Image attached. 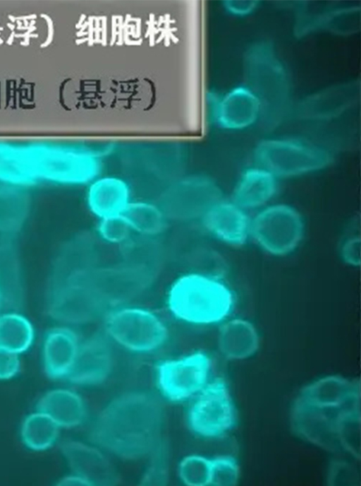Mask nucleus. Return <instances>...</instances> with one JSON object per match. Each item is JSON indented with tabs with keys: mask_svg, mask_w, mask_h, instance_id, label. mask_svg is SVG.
Listing matches in <instances>:
<instances>
[{
	"mask_svg": "<svg viewBox=\"0 0 361 486\" xmlns=\"http://www.w3.org/2000/svg\"><path fill=\"white\" fill-rule=\"evenodd\" d=\"M98 157L82 148L49 141H0V183L32 191L87 186L99 176Z\"/></svg>",
	"mask_w": 361,
	"mask_h": 486,
	"instance_id": "f257e3e1",
	"label": "nucleus"
},
{
	"mask_svg": "<svg viewBox=\"0 0 361 486\" xmlns=\"http://www.w3.org/2000/svg\"><path fill=\"white\" fill-rule=\"evenodd\" d=\"M164 413L163 402L154 393H123L111 400L94 420L92 443L126 460L148 457L163 440Z\"/></svg>",
	"mask_w": 361,
	"mask_h": 486,
	"instance_id": "f03ea898",
	"label": "nucleus"
},
{
	"mask_svg": "<svg viewBox=\"0 0 361 486\" xmlns=\"http://www.w3.org/2000/svg\"><path fill=\"white\" fill-rule=\"evenodd\" d=\"M166 303L171 314L179 321L208 326L226 320L234 307L235 298L219 275L194 271L173 281Z\"/></svg>",
	"mask_w": 361,
	"mask_h": 486,
	"instance_id": "7ed1b4c3",
	"label": "nucleus"
},
{
	"mask_svg": "<svg viewBox=\"0 0 361 486\" xmlns=\"http://www.w3.org/2000/svg\"><path fill=\"white\" fill-rule=\"evenodd\" d=\"M245 84L257 99L260 119L271 125L281 121L292 105V86L288 70L274 46L259 41L250 46L243 60Z\"/></svg>",
	"mask_w": 361,
	"mask_h": 486,
	"instance_id": "20e7f679",
	"label": "nucleus"
},
{
	"mask_svg": "<svg viewBox=\"0 0 361 486\" xmlns=\"http://www.w3.org/2000/svg\"><path fill=\"white\" fill-rule=\"evenodd\" d=\"M256 165L279 178L294 177L329 167L334 155L326 148L295 138H271L260 141L254 150Z\"/></svg>",
	"mask_w": 361,
	"mask_h": 486,
	"instance_id": "39448f33",
	"label": "nucleus"
},
{
	"mask_svg": "<svg viewBox=\"0 0 361 486\" xmlns=\"http://www.w3.org/2000/svg\"><path fill=\"white\" fill-rule=\"evenodd\" d=\"M105 333L111 340L137 353L155 351L168 338L167 327L156 314L123 305L106 314Z\"/></svg>",
	"mask_w": 361,
	"mask_h": 486,
	"instance_id": "423d86ee",
	"label": "nucleus"
},
{
	"mask_svg": "<svg viewBox=\"0 0 361 486\" xmlns=\"http://www.w3.org/2000/svg\"><path fill=\"white\" fill-rule=\"evenodd\" d=\"M156 277L140 268L121 262L111 266H95L63 280L49 283L59 285L82 283L89 286L109 306H123L145 291Z\"/></svg>",
	"mask_w": 361,
	"mask_h": 486,
	"instance_id": "0eeeda50",
	"label": "nucleus"
},
{
	"mask_svg": "<svg viewBox=\"0 0 361 486\" xmlns=\"http://www.w3.org/2000/svg\"><path fill=\"white\" fill-rule=\"evenodd\" d=\"M237 410L226 382L216 378L192 398L187 421L190 429L205 439L220 438L234 429Z\"/></svg>",
	"mask_w": 361,
	"mask_h": 486,
	"instance_id": "6e6552de",
	"label": "nucleus"
},
{
	"mask_svg": "<svg viewBox=\"0 0 361 486\" xmlns=\"http://www.w3.org/2000/svg\"><path fill=\"white\" fill-rule=\"evenodd\" d=\"M304 221L293 207L282 203L263 207L251 220L250 237L269 254L294 251L304 235Z\"/></svg>",
	"mask_w": 361,
	"mask_h": 486,
	"instance_id": "1a4fd4ad",
	"label": "nucleus"
},
{
	"mask_svg": "<svg viewBox=\"0 0 361 486\" xmlns=\"http://www.w3.org/2000/svg\"><path fill=\"white\" fill-rule=\"evenodd\" d=\"M223 198L219 186L212 179L192 175L173 179L157 203L168 220L188 221L201 220Z\"/></svg>",
	"mask_w": 361,
	"mask_h": 486,
	"instance_id": "9d476101",
	"label": "nucleus"
},
{
	"mask_svg": "<svg viewBox=\"0 0 361 486\" xmlns=\"http://www.w3.org/2000/svg\"><path fill=\"white\" fill-rule=\"evenodd\" d=\"M211 369V358L202 351L163 360L155 370L158 389L170 401L192 398L209 381Z\"/></svg>",
	"mask_w": 361,
	"mask_h": 486,
	"instance_id": "9b49d317",
	"label": "nucleus"
},
{
	"mask_svg": "<svg viewBox=\"0 0 361 486\" xmlns=\"http://www.w3.org/2000/svg\"><path fill=\"white\" fill-rule=\"evenodd\" d=\"M109 306L89 286L71 283L48 286L47 309L54 320L65 324L80 325L106 316Z\"/></svg>",
	"mask_w": 361,
	"mask_h": 486,
	"instance_id": "f8f14e48",
	"label": "nucleus"
},
{
	"mask_svg": "<svg viewBox=\"0 0 361 486\" xmlns=\"http://www.w3.org/2000/svg\"><path fill=\"white\" fill-rule=\"evenodd\" d=\"M339 411L316 407L298 397L290 414L292 428L300 438L314 446L332 453L341 452L336 422Z\"/></svg>",
	"mask_w": 361,
	"mask_h": 486,
	"instance_id": "ddd939ff",
	"label": "nucleus"
},
{
	"mask_svg": "<svg viewBox=\"0 0 361 486\" xmlns=\"http://www.w3.org/2000/svg\"><path fill=\"white\" fill-rule=\"evenodd\" d=\"M110 340L106 333H97L80 343L75 361L66 378L79 386L103 383L113 368Z\"/></svg>",
	"mask_w": 361,
	"mask_h": 486,
	"instance_id": "4468645a",
	"label": "nucleus"
},
{
	"mask_svg": "<svg viewBox=\"0 0 361 486\" xmlns=\"http://www.w3.org/2000/svg\"><path fill=\"white\" fill-rule=\"evenodd\" d=\"M61 453L72 473L79 475L90 485H114L119 475L104 451L92 444L68 440L61 446Z\"/></svg>",
	"mask_w": 361,
	"mask_h": 486,
	"instance_id": "2eb2a0df",
	"label": "nucleus"
},
{
	"mask_svg": "<svg viewBox=\"0 0 361 486\" xmlns=\"http://www.w3.org/2000/svg\"><path fill=\"white\" fill-rule=\"evenodd\" d=\"M212 107L214 122L224 129L242 130L260 120L259 103L245 84L214 95Z\"/></svg>",
	"mask_w": 361,
	"mask_h": 486,
	"instance_id": "dca6fc26",
	"label": "nucleus"
},
{
	"mask_svg": "<svg viewBox=\"0 0 361 486\" xmlns=\"http://www.w3.org/2000/svg\"><path fill=\"white\" fill-rule=\"evenodd\" d=\"M251 220L247 211L231 200L223 198L200 220L203 228L215 239L240 247L250 238Z\"/></svg>",
	"mask_w": 361,
	"mask_h": 486,
	"instance_id": "f3484780",
	"label": "nucleus"
},
{
	"mask_svg": "<svg viewBox=\"0 0 361 486\" xmlns=\"http://www.w3.org/2000/svg\"><path fill=\"white\" fill-rule=\"evenodd\" d=\"M316 407L332 411L360 405L358 381L329 375L305 386L298 396Z\"/></svg>",
	"mask_w": 361,
	"mask_h": 486,
	"instance_id": "a211bd4d",
	"label": "nucleus"
},
{
	"mask_svg": "<svg viewBox=\"0 0 361 486\" xmlns=\"http://www.w3.org/2000/svg\"><path fill=\"white\" fill-rule=\"evenodd\" d=\"M86 186L87 206L99 220L122 215L133 201L130 185L120 177L99 175Z\"/></svg>",
	"mask_w": 361,
	"mask_h": 486,
	"instance_id": "6ab92c4d",
	"label": "nucleus"
},
{
	"mask_svg": "<svg viewBox=\"0 0 361 486\" xmlns=\"http://www.w3.org/2000/svg\"><path fill=\"white\" fill-rule=\"evenodd\" d=\"M80 341L71 328L60 326L45 336L42 357L44 371L53 379L66 378L75 361Z\"/></svg>",
	"mask_w": 361,
	"mask_h": 486,
	"instance_id": "aec40b11",
	"label": "nucleus"
},
{
	"mask_svg": "<svg viewBox=\"0 0 361 486\" xmlns=\"http://www.w3.org/2000/svg\"><path fill=\"white\" fill-rule=\"evenodd\" d=\"M21 262L16 239L0 238V307L15 311L24 301Z\"/></svg>",
	"mask_w": 361,
	"mask_h": 486,
	"instance_id": "412c9836",
	"label": "nucleus"
},
{
	"mask_svg": "<svg viewBox=\"0 0 361 486\" xmlns=\"http://www.w3.org/2000/svg\"><path fill=\"white\" fill-rule=\"evenodd\" d=\"M32 191L0 183V238L16 239L33 210Z\"/></svg>",
	"mask_w": 361,
	"mask_h": 486,
	"instance_id": "4be33fe9",
	"label": "nucleus"
},
{
	"mask_svg": "<svg viewBox=\"0 0 361 486\" xmlns=\"http://www.w3.org/2000/svg\"><path fill=\"white\" fill-rule=\"evenodd\" d=\"M278 178L258 165L245 170L234 187L231 201L245 210L264 207L275 196Z\"/></svg>",
	"mask_w": 361,
	"mask_h": 486,
	"instance_id": "5701e85b",
	"label": "nucleus"
},
{
	"mask_svg": "<svg viewBox=\"0 0 361 486\" xmlns=\"http://www.w3.org/2000/svg\"><path fill=\"white\" fill-rule=\"evenodd\" d=\"M360 93V84L357 82L342 83L307 96L299 103L298 109L307 117L335 115L354 105Z\"/></svg>",
	"mask_w": 361,
	"mask_h": 486,
	"instance_id": "b1692460",
	"label": "nucleus"
},
{
	"mask_svg": "<svg viewBox=\"0 0 361 486\" xmlns=\"http://www.w3.org/2000/svg\"><path fill=\"white\" fill-rule=\"evenodd\" d=\"M259 346L255 326L244 319L224 321L218 334V347L221 355L231 360H242L253 356Z\"/></svg>",
	"mask_w": 361,
	"mask_h": 486,
	"instance_id": "393cba45",
	"label": "nucleus"
},
{
	"mask_svg": "<svg viewBox=\"0 0 361 486\" xmlns=\"http://www.w3.org/2000/svg\"><path fill=\"white\" fill-rule=\"evenodd\" d=\"M37 410L42 412L61 427H75L84 421L86 408L79 394L67 389L46 392L38 401Z\"/></svg>",
	"mask_w": 361,
	"mask_h": 486,
	"instance_id": "a878e982",
	"label": "nucleus"
},
{
	"mask_svg": "<svg viewBox=\"0 0 361 486\" xmlns=\"http://www.w3.org/2000/svg\"><path fill=\"white\" fill-rule=\"evenodd\" d=\"M121 247V262L157 277L162 266L164 252L161 244L155 237L142 235L130 237Z\"/></svg>",
	"mask_w": 361,
	"mask_h": 486,
	"instance_id": "bb28decb",
	"label": "nucleus"
},
{
	"mask_svg": "<svg viewBox=\"0 0 361 486\" xmlns=\"http://www.w3.org/2000/svg\"><path fill=\"white\" fill-rule=\"evenodd\" d=\"M122 215L132 232L152 237L164 231L168 220L157 203L145 201H133Z\"/></svg>",
	"mask_w": 361,
	"mask_h": 486,
	"instance_id": "cd10ccee",
	"label": "nucleus"
},
{
	"mask_svg": "<svg viewBox=\"0 0 361 486\" xmlns=\"http://www.w3.org/2000/svg\"><path fill=\"white\" fill-rule=\"evenodd\" d=\"M60 427L44 413L36 410L23 421L20 437L30 449L42 451L51 447L58 439Z\"/></svg>",
	"mask_w": 361,
	"mask_h": 486,
	"instance_id": "c85d7f7f",
	"label": "nucleus"
},
{
	"mask_svg": "<svg viewBox=\"0 0 361 486\" xmlns=\"http://www.w3.org/2000/svg\"><path fill=\"white\" fill-rule=\"evenodd\" d=\"M34 329L20 314L9 312L0 316V347L20 354L32 344Z\"/></svg>",
	"mask_w": 361,
	"mask_h": 486,
	"instance_id": "c756f323",
	"label": "nucleus"
},
{
	"mask_svg": "<svg viewBox=\"0 0 361 486\" xmlns=\"http://www.w3.org/2000/svg\"><path fill=\"white\" fill-rule=\"evenodd\" d=\"M336 434L342 451L360 460L361 451L360 405L341 410L336 415Z\"/></svg>",
	"mask_w": 361,
	"mask_h": 486,
	"instance_id": "7c9ffc66",
	"label": "nucleus"
},
{
	"mask_svg": "<svg viewBox=\"0 0 361 486\" xmlns=\"http://www.w3.org/2000/svg\"><path fill=\"white\" fill-rule=\"evenodd\" d=\"M180 480L189 486L210 485L211 458L197 454L184 457L179 463Z\"/></svg>",
	"mask_w": 361,
	"mask_h": 486,
	"instance_id": "2f4dec72",
	"label": "nucleus"
},
{
	"mask_svg": "<svg viewBox=\"0 0 361 486\" xmlns=\"http://www.w3.org/2000/svg\"><path fill=\"white\" fill-rule=\"evenodd\" d=\"M149 463L142 475L144 485H165L169 478V451L166 441H162L148 456Z\"/></svg>",
	"mask_w": 361,
	"mask_h": 486,
	"instance_id": "473e14b6",
	"label": "nucleus"
},
{
	"mask_svg": "<svg viewBox=\"0 0 361 486\" xmlns=\"http://www.w3.org/2000/svg\"><path fill=\"white\" fill-rule=\"evenodd\" d=\"M240 476V467L234 457L221 455L211 458L210 485L235 486Z\"/></svg>",
	"mask_w": 361,
	"mask_h": 486,
	"instance_id": "72a5a7b5",
	"label": "nucleus"
},
{
	"mask_svg": "<svg viewBox=\"0 0 361 486\" xmlns=\"http://www.w3.org/2000/svg\"><path fill=\"white\" fill-rule=\"evenodd\" d=\"M97 233L106 242L123 244L130 237L132 230L123 215L99 220Z\"/></svg>",
	"mask_w": 361,
	"mask_h": 486,
	"instance_id": "f704fd0d",
	"label": "nucleus"
},
{
	"mask_svg": "<svg viewBox=\"0 0 361 486\" xmlns=\"http://www.w3.org/2000/svg\"><path fill=\"white\" fill-rule=\"evenodd\" d=\"M326 481L330 486H357L360 485V476L353 464L336 459L329 465Z\"/></svg>",
	"mask_w": 361,
	"mask_h": 486,
	"instance_id": "c9c22d12",
	"label": "nucleus"
},
{
	"mask_svg": "<svg viewBox=\"0 0 361 486\" xmlns=\"http://www.w3.org/2000/svg\"><path fill=\"white\" fill-rule=\"evenodd\" d=\"M18 355L0 347V380H7L17 374L20 367Z\"/></svg>",
	"mask_w": 361,
	"mask_h": 486,
	"instance_id": "e433bc0d",
	"label": "nucleus"
},
{
	"mask_svg": "<svg viewBox=\"0 0 361 486\" xmlns=\"http://www.w3.org/2000/svg\"><path fill=\"white\" fill-rule=\"evenodd\" d=\"M341 254L343 260L352 266H359L361 261V242L360 237L353 236L345 240Z\"/></svg>",
	"mask_w": 361,
	"mask_h": 486,
	"instance_id": "4c0bfd02",
	"label": "nucleus"
},
{
	"mask_svg": "<svg viewBox=\"0 0 361 486\" xmlns=\"http://www.w3.org/2000/svg\"><path fill=\"white\" fill-rule=\"evenodd\" d=\"M259 2L253 0H230L224 2V7L228 14L243 18L257 11Z\"/></svg>",
	"mask_w": 361,
	"mask_h": 486,
	"instance_id": "58836bf2",
	"label": "nucleus"
},
{
	"mask_svg": "<svg viewBox=\"0 0 361 486\" xmlns=\"http://www.w3.org/2000/svg\"><path fill=\"white\" fill-rule=\"evenodd\" d=\"M57 485L61 486H90L87 480L74 473L62 477Z\"/></svg>",
	"mask_w": 361,
	"mask_h": 486,
	"instance_id": "ea45409f",
	"label": "nucleus"
}]
</instances>
